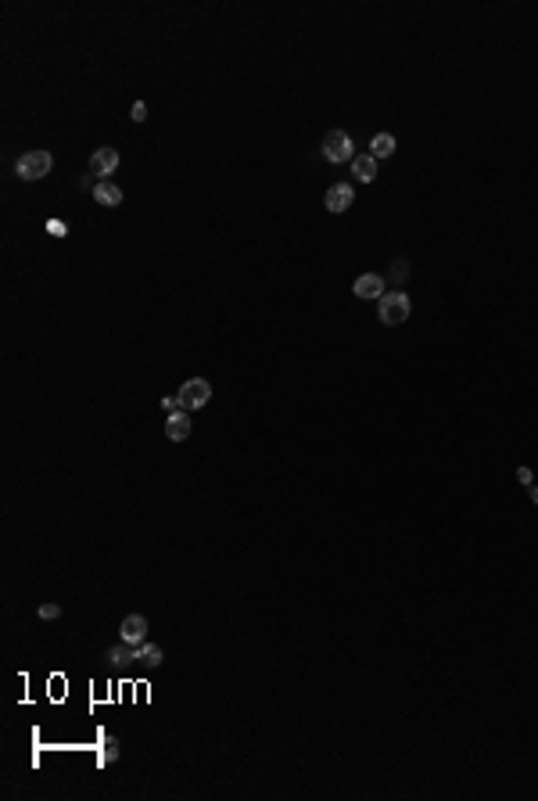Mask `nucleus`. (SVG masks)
Here are the masks:
<instances>
[{"label": "nucleus", "mask_w": 538, "mask_h": 801, "mask_svg": "<svg viewBox=\"0 0 538 801\" xmlns=\"http://www.w3.org/2000/svg\"><path fill=\"white\" fill-rule=\"evenodd\" d=\"M108 661L112 665H133V661H140V643H130V640L115 643L112 651H108Z\"/></svg>", "instance_id": "obj_9"}, {"label": "nucleus", "mask_w": 538, "mask_h": 801, "mask_svg": "<svg viewBox=\"0 0 538 801\" xmlns=\"http://www.w3.org/2000/svg\"><path fill=\"white\" fill-rule=\"evenodd\" d=\"M58 614H61V607H58V604H40V618H43V622L58 618Z\"/></svg>", "instance_id": "obj_17"}, {"label": "nucleus", "mask_w": 538, "mask_h": 801, "mask_svg": "<svg viewBox=\"0 0 538 801\" xmlns=\"http://www.w3.org/2000/svg\"><path fill=\"white\" fill-rule=\"evenodd\" d=\"M180 403H183V410H201L208 399H212V385L205 381V378H194V381H187L180 392Z\"/></svg>", "instance_id": "obj_4"}, {"label": "nucleus", "mask_w": 538, "mask_h": 801, "mask_svg": "<svg viewBox=\"0 0 538 801\" xmlns=\"http://www.w3.org/2000/svg\"><path fill=\"white\" fill-rule=\"evenodd\" d=\"M323 159L334 162V166H341V162H348V159H356V144H352V137H348L344 130H330V133L323 137Z\"/></svg>", "instance_id": "obj_3"}, {"label": "nucleus", "mask_w": 538, "mask_h": 801, "mask_svg": "<svg viewBox=\"0 0 538 801\" xmlns=\"http://www.w3.org/2000/svg\"><path fill=\"white\" fill-rule=\"evenodd\" d=\"M352 201H356L352 183H334V187L327 191V198H323L327 212H348V208H352Z\"/></svg>", "instance_id": "obj_6"}, {"label": "nucleus", "mask_w": 538, "mask_h": 801, "mask_svg": "<svg viewBox=\"0 0 538 801\" xmlns=\"http://www.w3.org/2000/svg\"><path fill=\"white\" fill-rule=\"evenodd\" d=\"M370 155H373V159H391V155H395V137H391V133H377V137L370 140Z\"/></svg>", "instance_id": "obj_13"}, {"label": "nucleus", "mask_w": 538, "mask_h": 801, "mask_svg": "<svg viewBox=\"0 0 538 801\" xmlns=\"http://www.w3.org/2000/svg\"><path fill=\"white\" fill-rule=\"evenodd\" d=\"M527 496H531V503L538 507V482H534V485H527Z\"/></svg>", "instance_id": "obj_21"}, {"label": "nucleus", "mask_w": 538, "mask_h": 801, "mask_svg": "<svg viewBox=\"0 0 538 801\" xmlns=\"http://www.w3.org/2000/svg\"><path fill=\"white\" fill-rule=\"evenodd\" d=\"M166 435H169L173 442H183L187 435H191V417H187V410L166 417Z\"/></svg>", "instance_id": "obj_10"}, {"label": "nucleus", "mask_w": 538, "mask_h": 801, "mask_svg": "<svg viewBox=\"0 0 538 801\" xmlns=\"http://www.w3.org/2000/svg\"><path fill=\"white\" fill-rule=\"evenodd\" d=\"M352 176H356L359 183L377 180V159H373V155H359V159H352Z\"/></svg>", "instance_id": "obj_12"}, {"label": "nucleus", "mask_w": 538, "mask_h": 801, "mask_svg": "<svg viewBox=\"0 0 538 801\" xmlns=\"http://www.w3.org/2000/svg\"><path fill=\"white\" fill-rule=\"evenodd\" d=\"M130 119H133V122H144V119H147V105H144V101H133V108H130Z\"/></svg>", "instance_id": "obj_18"}, {"label": "nucleus", "mask_w": 538, "mask_h": 801, "mask_svg": "<svg viewBox=\"0 0 538 801\" xmlns=\"http://www.w3.org/2000/svg\"><path fill=\"white\" fill-rule=\"evenodd\" d=\"M119 758V741H115V736H108V741H105V751H101V762L108 765V762H115Z\"/></svg>", "instance_id": "obj_15"}, {"label": "nucleus", "mask_w": 538, "mask_h": 801, "mask_svg": "<svg viewBox=\"0 0 538 801\" xmlns=\"http://www.w3.org/2000/svg\"><path fill=\"white\" fill-rule=\"evenodd\" d=\"M517 478H520L524 485H534V478H531V471H527V468H520V471H517Z\"/></svg>", "instance_id": "obj_20"}, {"label": "nucleus", "mask_w": 538, "mask_h": 801, "mask_svg": "<svg viewBox=\"0 0 538 801\" xmlns=\"http://www.w3.org/2000/svg\"><path fill=\"white\" fill-rule=\"evenodd\" d=\"M119 636L130 640V643H147V618H144V614H130V618H122Z\"/></svg>", "instance_id": "obj_8"}, {"label": "nucleus", "mask_w": 538, "mask_h": 801, "mask_svg": "<svg viewBox=\"0 0 538 801\" xmlns=\"http://www.w3.org/2000/svg\"><path fill=\"white\" fill-rule=\"evenodd\" d=\"M162 410H166V417L180 413V410H183V403H180V395H166V399H162Z\"/></svg>", "instance_id": "obj_16"}, {"label": "nucleus", "mask_w": 538, "mask_h": 801, "mask_svg": "<svg viewBox=\"0 0 538 801\" xmlns=\"http://www.w3.org/2000/svg\"><path fill=\"white\" fill-rule=\"evenodd\" d=\"M140 661L147 668H158V665H162V647H158V643H140Z\"/></svg>", "instance_id": "obj_14"}, {"label": "nucleus", "mask_w": 538, "mask_h": 801, "mask_svg": "<svg viewBox=\"0 0 538 801\" xmlns=\"http://www.w3.org/2000/svg\"><path fill=\"white\" fill-rule=\"evenodd\" d=\"M352 291H356L359 298H381V295H384V277H381V273H363V277H356Z\"/></svg>", "instance_id": "obj_7"}, {"label": "nucleus", "mask_w": 538, "mask_h": 801, "mask_svg": "<svg viewBox=\"0 0 538 801\" xmlns=\"http://www.w3.org/2000/svg\"><path fill=\"white\" fill-rule=\"evenodd\" d=\"M47 230H51L54 237H65V234H69V227L61 223V220H47Z\"/></svg>", "instance_id": "obj_19"}, {"label": "nucleus", "mask_w": 538, "mask_h": 801, "mask_svg": "<svg viewBox=\"0 0 538 801\" xmlns=\"http://www.w3.org/2000/svg\"><path fill=\"white\" fill-rule=\"evenodd\" d=\"M93 198H97L101 205H108V208L122 205V191L115 187L112 180H97V183H93Z\"/></svg>", "instance_id": "obj_11"}, {"label": "nucleus", "mask_w": 538, "mask_h": 801, "mask_svg": "<svg viewBox=\"0 0 538 801\" xmlns=\"http://www.w3.org/2000/svg\"><path fill=\"white\" fill-rule=\"evenodd\" d=\"M409 295L405 291H384L381 298H377V317H381V324H388V327H398V324H405L409 320Z\"/></svg>", "instance_id": "obj_1"}, {"label": "nucleus", "mask_w": 538, "mask_h": 801, "mask_svg": "<svg viewBox=\"0 0 538 801\" xmlns=\"http://www.w3.org/2000/svg\"><path fill=\"white\" fill-rule=\"evenodd\" d=\"M115 169H119V151H115V147H97V151L90 155V176L108 180Z\"/></svg>", "instance_id": "obj_5"}, {"label": "nucleus", "mask_w": 538, "mask_h": 801, "mask_svg": "<svg viewBox=\"0 0 538 801\" xmlns=\"http://www.w3.org/2000/svg\"><path fill=\"white\" fill-rule=\"evenodd\" d=\"M51 166H54L51 151H25V155H18V162H15V173L33 183V180H43L51 173Z\"/></svg>", "instance_id": "obj_2"}]
</instances>
